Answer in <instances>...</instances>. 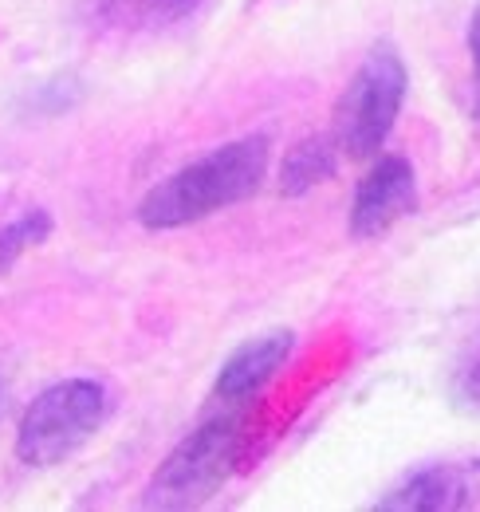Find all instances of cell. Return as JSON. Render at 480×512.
Returning a JSON list of instances; mask_svg holds the SVG:
<instances>
[{"instance_id": "cell-1", "label": "cell", "mask_w": 480, "mask_h": 512, "mask_svg": "<svg viewBox=\"0 0 480 512\" xmlns=\"http://www.w3.org/2000/svg\"><path fill=\"white\" fill-rule=\"evenodd\" d=\"M268 154H272L268 134H248L217 146L213 154L189 162L185 170L170 174L162 186L146 193L138 205V221L146 229H181L209 213H221L225 205L248 201L264 186Z\"/></svg>"}, {"instance_id": "cell-2", "label": "cell", "mask_w": 480, "mask_h": 512, "mask_svg": "<svg viewBox=\"0 0 480 512\" xmlns=\"http://www.w3.org/2000/svg\"><path fill=\"white\" fill-rule=\"evenodd\" d=\"M107 390L91 379H67V383L48 386L20 422L16 434V453L32 469H48L67 461L75 449H83L95 430L107 418Z\"/></svg>"}, {"instance_id": "cell-3", "label": "cell", "mask_w": 480, "mask_h": 512, "mask_svg": "<svg viewBox=\"0 0 480 512\" xmlns=\"http://www.w3.org/2000/svg\"><path fill=\"white\" fill-rule=\"evenodd\" d=\"M237 438L240 414L213 418L201 430H193L154 473V481L142 497V509H197V505H205L225 485V477L237 469Z\"/></svg>"}, {"instance_id": "cell-4", "label": "cell", "mask_w": 480, "mask_h": 512, "mask_svg": "<svg viewBox=\"0 0 480 512\" xmlns=\"http://www.w3.org/2000/svg\"><path fill=\"white\" fill-rule=\"evenodd\" d=\"M406 99V67L390 44H378L362 67L351 75L339 111H335V142L351 158H370L386 134L394 130V119Z\"/></svg>"}, {"instance_id": "cell-5", "label": "cell", "mask_w": 480, "mask_h": 512, "mask_svg": "<svg viewBox=\"0 0 480 512\" xmlns=\"http://www.w3.org/2000/svg\"><path fill=\"white\" fill-rule=\"evenodd\" d=\"M418 205V182H414V166L398 154L382 158L355 190L351 205V233L359 241L382 237L390 225H398L410 209Z\"/></svg>"}, {"instance_id": "cell-6", "label": "cell", "mask_w": 480, "mask_h": 512, "mask_svg": "<svg viewBox=\"0 0 480 512\" xmlns=\"http://www.w3.org/2000/svg\"><path fill=\"white\" fill-rule=\"evenodd\" d=\"M480 497V465H429L410 473L390 497L378 501L382 512H453L469 509Z\"/></svg>"}, {"instance_id": "cell-7", "label": "cell", "mask_w": 480, "mask_h": 512, "mask_svg": "<svg viewBox=\"0 0 480 512\" xmlns=\"http://www.w3.org/2000/svg\"><path fill=\"white\" fill-rule=\"evenodd\" d=\"M201 0H83V20L99 32L142 36L185 20Z\"/></svg>"}, {"instance_id": "cell-8", "label": "cell", "mask_w": 480, "mask_h": 512, "mask_svg": "<svg viewBox=\"0 0 480 512\" xmlns=\"http://www.w3.org/2000/svg\"><path fill=\"white\" fill-rule=\"evenodd\" d=\"M288 351H292V331H272V335H260V339L244 343L237 355L221 367L217 398H225V402H248L260 386L284 367Z\"/></svg>"}, {"instance_id": "cell-9", "label": "cell", "mask_w": 480, "mask_h": 512, "mask_svg": "<svg viewBox=\"0 0 480 512\" xmlns=\"http://www.w3.org/2000/svg\"><path fill=\"white\" fill-rule=\"evenodd\" d=\"M335 146H339L335 138H307V142H300L288 154L284 170H280V193L284 197H300V193L315 190L319 182H327L335 174Z\"/></svg>"}, {"instance_id": "cell-10", "label": "cell", "mask_w": 480, "mask_h": 512, "mask_svg": "<svg viewBox=\"0 0 480 512\" xmlns=\"http://www.w3.org/2000/svg\"><path fill=\"white\" fill-rule=\"evenodd\" d=\"M48 229H52V217H44V213H28V217H20L12 229H4V233H0V268L12 264V256H20L28 245L44 241Z\"/></svg>"}, {"instance_id": "cell-11", "label": "cell", "mask_w": 480, "mask_h": 512, "mask_svg": "<svg viewBox=\"0 0 480 512\" xmlns=\"http://www.w3.org/2000/svg\"><path fill=\"white\" fill-rule=\"evenodd\" d=\"M465 394H469V402L480 410V347L473 351V359L465 363Z\"/></svg>"}, {"instance_id": "cell-12", "label": "cell", "mask_w": 480, "mask_h": 512, "mask_svg": "<svg viewBox=\"0 0 480 512\" xmlns=\"http://www.w3.org/2000/svg\"><path fill=\"white\" fill-rule=\"evenodd\" d=\"M469 52H473V71H477V91H480V8L473 12V24H469Z\"/></svg>"}]
</instances>
